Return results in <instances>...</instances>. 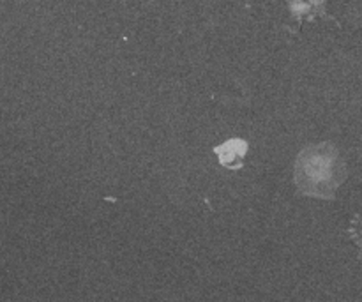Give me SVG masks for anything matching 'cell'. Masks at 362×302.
Masks as SVG:
<instances>
[{
	"label": "cell",
	"mask_w": 362,
	"mask_h": 302,
	"mask_svg": "<svg viewBox=\"0 0 362 302\" xmlns=\"http://www.w3.org/2000/svg\"><path fill=\"white\" fill-rule=\"evenodd\" d=\"M345 175V161L332 144L310 145L297 156L293 179L297 187L308 197L331 200Z\"/></svg>",
	"instance_id": "6da1fadb"
},
{
	"label": "cell",
	"mask_w": 362,
	"mask_h": 302,
	"mask_svg": "<svg viewBox=\"0 0 362 302\" xmlns=\"http://www.w3.org/2000/svg\"><path fill=\"white\" fill-rule=\"evenodd\" d=\"M246 151L247 144L244 140H230L216 147V154L219 156V161H221V165L228 166V168H239L243 165Z\"/></svg>",
	"instance_id": "7a4b0ae2"
}]
</instances>
